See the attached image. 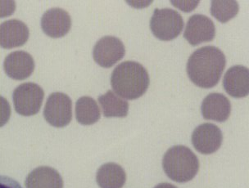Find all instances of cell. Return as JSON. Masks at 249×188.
<instances>
[{
    "instance_id": "cell-21",
    "label": "cell",
    "mask_w": 249,
    "mask_h": 188,
    "mask_svg": "<svg viewBox=\"0 0 249 188\" xmlns=\"http://www.w3.org/2000/svg\"><path fill=\"white\" fill-rule=\"evenodd\" d=\"M16 9V2L13 0H0V18L12 15Z\"/></svg>"
},
{
    "instance_id": "cell-4",
    "label": "cell",
    "mask_w": 249,
    "mask_h": 188,
    "mask_svg": "<svg viewBox=\"0 0 249 188\" xmlns=\"http://www.w3.org/2000/svg\"><path fill=\"white\" fill-rule=\"evenodd\" d=\"M151 31L158 39L171 41L179 36L184 28V20L177 11L171 8H156L150 20Z\"/></svg>"
},
{
    "instance_id": "cell-6",
    "label": "cell",
    "mask_w": 249,
    "mask_h": 188,
    "mask_svg": "<svg viewBox=\"0 0 249 188\" xmlns=\"http://www.w3.org/2000/svg\"><path fill=\"white\" fill-rule=\"evenodd\" d=\"M44 116L52 126L62 128L68 125L72 118L71 98L63 93L50 94L44 106Z\"/></svg>"
},
{
    "instance_id": "cell-1",
    "label": "cell",
    "mask_w": 249,
    "mask_h": 188,
    "mask_svg": "<svg viewBox=\"0 0 249 188\" xmlns=\"http://www.w3.org/2000/svg\"><path fill=\"white\" fill-rule=\"evenodd\" d=\"M226 56L215 46L195 50L187 62V74L197 87L211 88L220 81L226 67Z\"/></svg>"
},
{
    "instance_id": "cell-10",
    "label": "cell",
    "mask_w": 249,
    "mask_h": 188,
    "mask_svg": "<svg viewBox=\"0 0 249 188\" xmlns=\"http://www.w3.org/2000/svg\"><path fill=\"white\" fill-rule=\"evenodd\" d=\"M71 26V19L70 15L62 8H51L42 17V30L51 38L65 36L70 31Z\"/></svg>"
},
{
    "instance_id": "cell-20",
    "label": "cell",
    "mask_w": 249,
    "mask_h": 188,
    "mask_svg": "<svg viewBox=\"0 0 249 188\" xmlns=\"http://www.w3.org/2000/svg\"><path fill=\"white\" fill-rule=\"evenodd\" d=\"M11 116V106L5 98L0 96V127L8 123Z\"/></svg>"
},
{
    "instance_id": "cell-9",
    "label": "cell",
    "mask_w": 249,
    "mask_h": 188,
    "mask_svg": "<svg viewBox=\"0 0 249 188\" xmlns=\"http://www.w3.org/2000/svg\"><path fill=\"white\" fill-rule=\"evenodd\" d=\"M215 35L214 22L202 14H195L189 19L184 34V38L193 46L213 41Z\"/></svg>"
},
{
    "instance_id": "cell-15",
    "label": "cell",
    "mask_w": 249,
    "mask_h": 188,
    "mask_svg": "<svg viewBox=\"0 0 249 188\" xmlns=\"http://www.w3.org/2000/svg\"><path fill=\"white\" fill-rule=\"evenodd\" d=\"M26 188H63V180L57 170L40 166L29 173Z\"/></svg>"
},
{
    "instance_id": "cell-8",
    "label": "cell",
    "mask_w": 249,
    "mask_h": 188,
    "mask_svg": "<svg viewBox=\"0 0 249 188\" xmlns=\"http://www.w3.org/2000/svg\"><path fill=\"white\" fill-rule=\"evenodd\" d=\"M223 136L221 129L215 124H202L195 129L192 134V143L201 154L210 155L215 153L222 144Z\"/></svg>"
},
{
    "instance_id": "cell-18",
    "label": "cell",
    "mask_w": 249,
    "mask_h": 188,
    "mask_svg": "<svg viewBox=\"0 0 249 188\" xmlns=\"http://www.w3.org/2000/svg\"><path fill=\"white\" fill-rule=\"evenodd\" d=\"M75 117L83 125H91L99 121L101 112L96 101L87 96L79 98L75 103Z\"/></svg>"
},
{
    "instance_id": "cell-22",
    "label": "cell",
    "mask_w": 249,
    "mask_h": 188,
    "mask_svg": "<svg viewBox=\"0 0 249 188\" xmlns=\"http://www.w3.org/2000/svg\"><path fill=\"white\" fill-rule=\"evenodd\" d=\"M171 3L175 7L181 9L184 12L189 13L197 7V4L199 3V1H171Z\"/></svg>"
},
{
    "instance_id": "cell-13",
    "label": "cell",
    "mask_w": 249,
    "mask_h": 188,
    "mask_svg": "<svg viewBox=\"0 0 249 188\" xmlns=\"http://www.w3.org/2000/svg\"><path fill=\"white\" fill-rule=\"evenodd\" d=\"M223 86L226 93L233 98H245L249 93V71L244 66L231 67L224 76Z\"/></svg>"
},
{
    "instance_id": "cell-12",
    "label": "cell",
    "mask_w": 249,
    "mask_h": 188,
    "mask_svg": "<svg viewBox=\"0 0 249 188\" xmlns=\"http://www.w3.org/2000/svg\"><path fill=\"white\" fill-rule=\"evenodd\" d=\"M30 31L19 20H8L0 25V47L11 49L22 46L29 39Z\"/></svg>"
},
{
    "instance_id": "cell-19",
    "label": "cell",
    "mask_w": 249,
    "mask_h": 188,
    "mask_svg": "<svg viewBox=\"0 0 249 188\" xmlns=\"http://www.w3.org/2000/svg\"><path fill=\"white\" fill-rule=\"evenodd\" d=\"M239 3L236 1H213L211 7L212 15L221 23L233 18L239 13Z\"/></svg>"
},
{
    "instance_id": "cell-16",
    "label": "cell",
    "mask_w": 249,
    "mask_h": 188,
    "mask_svg": "<svg viewBox=\"0 0 249 188\" xmlns=\"http://www.w3.org/2000/svg\"><path fill=\"white\" fill-rule=\"evenodd\" d=\"M96 181L101 188H122L126 181V173L121 165L107 163L97 171Z\"/></svg>"
},
{
    "instance_id": "cell-3",
    "label": "cell",
    "mask_w": 249,
    "mask_h": 188,
    "mask_svg": "<svg viewBox=\"0 0 249 188\" xmlns=\"http://www.w3.org/2000/svg\"><path fill=\"white\" fill-rule=\"evenodd\" d=\"M162 168L171 180L187 183L197 175L199 160L189 147L178 145L166 152L162 159Z\"/></svg>"
},
{
    "instance_id": "cell-17",
    "label": "cell",
    "mask_w": 249,
    "mask_h": 188,
    "mask_svg": "<svg viewBox=\"0 0 249 188\" xmlns=\"http://www.w3.org/2000/svg\"><path fill=\"white\" fill-rule=\"evenodd\" d=\"M99 103L101 105L104 116L107 118L120 117L124 118L127 116L129 111V103L125 100L109 90L99 98Z\"/></svg>"
},
{
    "instance_id": "cell-14",
    "label": "cell",
    "mask_w": 249,
    "mask_h": 188,
    "mask_svg": "<svg viewBox=\"0 0 249 188\" xmlns=\"http://www.w3.org/2000/svg\"><path fill=\"white\" fill-rule=\"evenodd\" d=\"M201 111L205 120L217 122L226 121L231 116V102L221 93H210L202 102Z\"/></svg>"
},
{
    "instance_id": "cell-24",
    "label": "cell",
    "mask_w": 249,
    "mask_h": 188,
    "mask_svg": "<svg viewBox=\"0 0 249 188\" xmlns=\"http://www.w3.org/2000/svg\"><path fill=\"white\" fill-rule=\"evenodd\" d=\"M154 188H177L176 186L172 185L171 183H160L158 186H156Z\"/></svg>"
},
{
    "instance_id": "cell-23",
    "label": "cell",
    "mask_w": 249,
    "mask_h": 188,
    "mask_svg": "<svg viewBox=\"0 0 249 188\" xmlns=\"http://www.w3.org/2000/svg\"><path fill=\"white\" fill-rule=\"evenodd\" d=\"M0 188H22L17 181L7 176H0Z\"/></svg>"
},
{
    "instance_id": "cell-7",
    "label": "cell",
    "mask_w": 249,
    "mask_h": 188,
    "mask_svg": "<svg viewBox=\"0 0 249 188\" xmlns=\"http://www.w3.org/2000/svg\"><path fill=\"white\" fill-rule=\"evenodd\" d=\"M125 53L124 44L114 36H105L99 39L93 48V59L100 67L110 68L122 60Z\"/></svg>"
},
{
    "instance_id": "cell-11",
    "label": "cell",
    "mask_w": 249,
    "mask_h": 188,
    "mask_svg": "<svg viewBox=\"0 0 249 188\" xmlns=\"http://www.w3.org/2000/svg\"><path fill=\"white\" fill-rule=\"evenodd\" d=\"M3 68L11 79L26 80L34 71L35 61L28 52L16 51L7 56L3 62Z\"/></svg>"
},
{
    "instance_id": "cell-5",
    "label": "cell",
    "mask_w": 249,
    "mask_h": 188,
    "mask_svg": "<svg viewBox=\"0 0 249 188\" xmlns=\"http://www.w3.org/2000/svg\"><path fill=\"white\" fill-rule=\"evenodd\" d=\"M43 88L34 83L19 85L13 92L15 110L21 116H34L38 113L44 100Z\"/></svg>"
},
{
    "instance_id": "cell-2",
    "label": "cell",
    "mask_w": 249,
    "mask_h": 188,
    "mask_svg": "<svg viewBox=\"0 0 249 188\" xmlns=\"http://www.w3.org/2000/svg\"><path fill=\"white\" fill-rule=\"evenodd\" d=\"M150 83L145 68L139 62L126 61L118 65L111 75V85L117 95L135 100L148 90Z\"/></svg>"
}]
</instances>
